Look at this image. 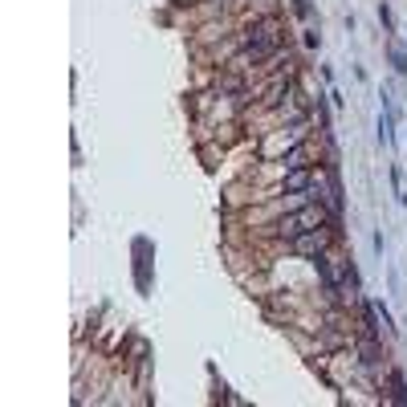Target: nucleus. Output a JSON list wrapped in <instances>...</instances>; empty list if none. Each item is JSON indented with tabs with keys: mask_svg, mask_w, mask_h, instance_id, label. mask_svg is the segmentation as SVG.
I'll return each mask as SVG.
<instances>
[{
	"mask_svg": "<svg viewBox=\"0 0 407 407\" xmlns=\"http://www.w3.org/2000/svg\"><path fill=\"white\" fill-rule=\"evenodd\" d=\"M313 228H326V212L318 208V204H310V208H302V212H289L277 220V237L281 240H297L306 237V232H313Z\"/></svg>",
	"mask_w": 407,
	"mask_h": 407,
	"instance_id": "obj_1",
	"label": "nucleus"
},
{
	"mask_svg": "<svg viewBox=\"0 0 407 407\" xmlns=\"http://www.w3.org/2000/svg\"><path fill=\"white\" fill-rule=\"evenodd\" d=\"M293 244V253H302V257H318V253H326V244H330V228H313V232H306V237L289 240Z\"/></svg>",
	"mask_w": 407,
	"mask_h": 407,
	"instance_id": "obj_2",
	"label": "nucleus"
},
{
	"mask_svg": "<svg viewBox=\"0 0 407 407\" xmlns=\"http://www.w3.org/2000/svg\"><path fill=\"white\" fill-rule=\"evenodd\" d=\"M313 184V175L306 168H297V171H289L286 179H281V188H277V195H286V192H302V188H310Z\"/></svg>",
	"mask_w": 407,
	"mask_h": 407,
	"instance_id": "obj_3",
	"label": "nucleus"
},
{
	"mask_svg": "<svg viewBox=\"0 0 407 407\" xmlns=\"http://www.w3.org/2000/svg\"><path fill=\"white\" fill-rule=\"evenodd\" d=\"M281 168L286 171H297V168H306V147H293L286 159H281Z\"/></svg>",
	"mask_w": 407,
	"mask_h": 407,
	"instance_id": "obj_4",
	"label": "nucleus"
}]
</instances>
